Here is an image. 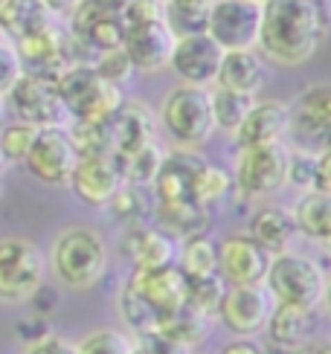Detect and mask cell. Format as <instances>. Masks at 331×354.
Here are the masks:
<instances>
[{
  "mask_svg": "<svg viewBox=\"0 0 331 354\" xmlns=\"http://www.w3.org/2000/svg\"><path fill=\"white\" fill-rule=\"evenodd\" d=\"M331 26L325 0H265L259 47L270 62L296 67L323 47Z\"/></svg>",
  "mask_w": 331,
  "mask_h": 354,
  "instance_id": "cell-1",
  "label": "cell"
},
{
  "mask_svg": "<svg viewBox=\"0 0 331 354\" xmlns=\"http://www.w3.org/2000/svg\"><path fill=\"white\" fill-rule=\"evenodd\" d=\"M50 270L70 290H90L108 273V244L90 227H67L50 247Z\"/></svg>",
  "mask_w": 331,
  "mask_h": 354,
  "instance_id": "cell-2",
  "label": "cell"
},
{
  "mask_svg": "<svg viewBox=\"0 0 331 354\" xmlns=\"http://www.w3.org/2000/svg\"><path fill=\"white\" fill-rule=\"evenodd\" d=\"M55 91L70 122H90V125L111 122L116 111L125 105L123 87L105 82L93 70V64H70L55 79Z\"/></svg>",
  "mask_w": 331,
  "mask_h": 354,
  "instance_id": "cell-3",
  "label": "cell"
},
{
  "mask_svg": "<svg viewBox=\"0 0 331 354\" xmlns=\"http://www.w3.org/2000/svg\"><path fill=\"white\" fill-rule=\"evenodd\" d=\"M160 125L166 128L180 149H201L209 137L215 134V116H213V93L209 87L180 84L172 93H166L160 105Z\"/></svg>",
  "mask_w": 331,
  "mask_h": 354,
  "instance_id": "cell-4",
  "label": "cell"
},
{
  "mask_svg": "<svg viewBox=\"0 0 331 354\" xmlns=\"http://www.w3.org/2000/svg\"><path fill=\"white\" fill-rule=\"evenodd\" d=\"M325 282L328 276L320 268V261H314L305 253H294V250L274 256L265 276V288L276 305L303 308V311H314L317 305H323Z\"/></svg>",
  "mask_w": 331,
  "mask_h": 354,
  "instance_id": "cell-5",
  "label": "cell"
},
{
  "mask_svg": "<svg viewBox=\"0 0 331 354\" xmlns=\"http://www.w3.org/2000/svg\"><path fill=\"white\" fill-rule=\"evenodd\" d=\"M47 279V259L29 239H0V302L21 305L35 297Z\"/></svg>",
  "mask_w": 331,
  "mask_h": 354,
  "instance_id": "cell-6",
  "label": "cell"
},
{
  "mask_svg": "<svg viewBox=\"0 0 331 354\" xmlns=\"http://www.w3.org/2000/svg\"><path fill=\"white\" fill-rule=\"evenodd\" d=\"M233 186L238 195L250 201L267 198L288 186V149L285 145H256V149H238Z\"/></svg>",
  "mask_w": 331,
  "mask_h": 354,
  "instance_id": "cell-7",
  "label": "cell"
},
{
  "mask_svg": "<svg viewBox=\"0 0 331 354\" xmlns=\"http://www.w3.org/2000/svg\"><path fill=\"white\" fill-rule=\"evenodd\" d=\"M288 137L296 151L320 157L331 149V82L311 84L294 99Z\"/></svg>",
  "mask_w": 331,
  "mask_h": 354,
  "instance_id": "cell-8",
  "label": "cell"
},
{
  "mask_svg": "<svg viewBox=\"0 0 331 354\" xmlns=\"http://www.w3.org/2000/svg\"><path fill=\"white\" fill-rule=\"evenodd\" d=\"M262 29V3L253 0H215L206 12L204 32L213 38L224 53L256 50Z\"/></svg>",
  "mask_w": 331,
  "mask_h": 354,
  "instance_id": "cell-9",
  "label": "cell"
},
{
  "mask_svg": "<svg viewBox=\"0 0 331 354\" xmlns=\"http://www.w3.org/2000/svg\"><path fill=\"white\" fill-rule=\"evenodd\" d=\"M274 308L276 302L265 285H227L218 308V319L238 340H253L267 328Z\"/></svg>",
  "mask_w": 331,
  "mask_h": 354,
  "instance_id": "cell-10",
  "label": "cell"
},
{
  "mask_svg": "<svg viewBox=\"0 0 331 354\" xmlns=\"http://www.w3.org/2000/svg\"><path fill=\"white\" fill-rule=\"evenodd\" d=\"M70 35L87 53H111L125 41V21L111 0H79L76 12L70 15Z\"/></svg>",
  "mask_w": 331,
  "mask_h": 354,
  "instance_id": "cell-11",
  "label": "cell"
},
{
  "mask_svg": "<svg viewBox=\"0 0 331 354\" xmlns=\"http://www.w3.org/2000/svg\"><path fill=\"white\" fill-rule=\"evenodd\" d=\"M6 108L15 113L18 122H26L33 128H67L70 125V116L62 105V99H58L55 82L29 76V73H24V79L6 96Z\"/></svg>",
  "mask_w": 331,
  "mask_h": 354,
  "instance_id": "cell-12",
  "label": "cell"
},
{
  "mask_svg": "<svg viewBox=\"0 0 331 354\" xmlns=\"http://www.w3.org/2000/svg\"><path fill=\"white\" fill-rule=\"evenodd\" d=\"M79 163V149L67 128H41L24 166L35 180L47 186H67Z\"/></svg>",
  "mask_w": 331,
  "mask_h": 354,
  "instance_id": "cell-13",
  "label": "cell"
},
{
  "mask_svg": "<svg viewBox=\"0 0 331 354\" xmlns=\"http://www.w3.org/2000/svg\"><path fill=\"white\" fill-rule=\"evenodd\" d=\"M175 41H177L175 29L166 21V15H160V18L125 24L123 50L128 55L134 73H157L163 67H169Z\"/></svg>",
  "mask_w": 331,
  "mask_h": 354,
  "instance_id": "cell-14",
  "label": "cell"
},
{
  "mask_svg": "<svg viewBox=\"0 0 331 354\" xmlns=\"http://www.w3.org/2000/svg\"><path fill=\"white\" fill-rule=\"evenodd\" d=\"M274 256L247 232L224 235L218 241V276L224 285H265Z\"/></svg>",
  "mask_w": 331,
  "mask_h": 354,
  "instance_id": "cell-15",
  "label": "cell"
},
{
  "mask_svg": "<svg viewBox=\"0 0 331 354\" xmlns=\"http://www.w3.org/2000/svg\"><path fill=\"white\" fill-rule=\"evenodd\" d=\"M221 58L224 50L201 29V32L177 35L169 67L177 73V79H184V84L213 87L221 70Z\"/></svg>",
  "mask_w": 331,
  "mask_h": 354,
  "instance_id": "cell-16",
  "label": "cell"
},
{
  "mask_svg": "<svg viewBox=\"0 0 331 354\" xmlns=\"http://www.w3.org/2000/svg\"><path fill=\"white\" fill-rule=\"evenodd\" d=\"M67 186L87 206H108L125 180L114 154H82Z\"/></svg>",
  "mask_w": 331,
  "mask_h": 354,
  "instance_id": "cell-17",
  "label": "cell"
},
{
  "mask_svg": "<svg viewBox=\"0 0 331 354\" xmlns=\"http://www.w3.org/2000/svg\"><path fill=\"white\" fill-rule=\"evenodd\" d=\"M125 285L160 317V328L166 319L186 305V279L175 264L157 270H134Z\"/></svg>",
  "mask_w": 331,
  "mask_h": 354,
  "instance_id": "cell-18",
  "label": "cell"
},
{
  "mask_svg": "<svg viewBox=\"0 0 331 354\" xmlns=\"http://www.w3.org/2000/svg\"><path fill=\"white\" fill-rule=\"evenodd\" d=\"M291 131V105L279 99H256L247 120L233 134L238 149H256V145H282Z\"/></svg>",
  "mask_w": 331,
  "mask_h": 354,
  "instance_id": "cell-19",
  "label": "cell"
},
{
  "mask_svg": "<svg viewBox=\"0 0 331 354\" xmlns=\"http://www.w3.org/2000/svg\"><path fill=\"white\" fill-rule=\"evenodd\" d=\"M123 253L134 264V270H157L172 268L177 261V247L169 232L154 227H128L123 235Z\"/></svg>",
  "mask_w": 331,
  "mask_h": 354,
  "instance_id": "cell-20",
  "label": "cell"
},
{
  "mask_svg": "<svg viewBox=\"0 0 331 354\" xmlns=\"http://www.w3.org/2000/svg\"><path fill=\"white\" fill-rule=\"evenodd\" d=\"M114 157H128L143 145L154 142V120L143 102H125L108 122Z\"/></svg>",
  "mask_w": 331,
  "mask_h": 354,
  "instance_id": "cell-21",
  "label": "cell"
},
{
  "mask_svg": "<svg viewBox=\"0 0 331 354\" xmlns=\"http://www.w3.org/2000/svg\"><path fill=\"white\" fill-rule=\"evenodd\" d=\"M206 163L204 157H198L189 149H180L166 154L163 160V169L154 180V195L157 203H175V201H189V192H192V180L198 169Z\"/></svg>",
  "mask_w": 331,
  "mask_h": 354,
  "instance_id": "cell-22",
  "label": "cell"
},
{
  "mask_svg": "<svg viewBox=\"0 0 331 354\" xmlns=\"http://www.w3.org/2000/svg\"><path fill=\"white\" fill-rule=\"evenodd\" d=\"M265 79H267V70H265V62H262L259 53L256 50H233V53H224V58H221L215 87L244 93V96H256L262 91Z\"/></svg>",
  "mask_w": 331,
  "mask_h": 354,
  "instance_id": "cell-23",
  "label": "cell"
},
{
  "mask_svg": "<svg viewBox=\"0 0 331 354\" xmlns=\"http://www.w3.org/2000/svg\"><path fill=\"white\" fill-rule=\"evenodd\" d=\"M247 235L256 244H262L270 256H282L291 250V241L296 235L294 215L285 206H262L253 212Z\"/></svg>",
  "mask_w": 331,
  "mask_h": 354,
  "instance_id": "cell-24",
  "label": "cell"
},
{
  "mask_svg": "<svg viewBox=\"0 0 331 354\" xmlns=\"http://www.w3.org/2000/svg\"><path fill=\"white\" fill-rule=\"evenodd\" d=\"M53 24V15L41 0H0V32L18 44Z\"/></svg>",
  "mask_w": 331,
  "mask_h": 354,
  "instance_id": "cell-25",
  "label": "cell"
},
{
  "mask_svg": "<svg viewBox=\"0 0 331 354\" xmlns=\"http://www.w3.org/2000/svg\"><path fill=\"white\" fill-rule=\"evenodd\" d=\"M291 215L299 235L320 244L331 241V192H323V189L303 192L296 198Z\"/></svg>",
  "mask_w": 331,
  "mask_h": 354,
  "instance_id": "cell-26",
  "label": "cell"
},
{
  "mask_svg": "<svg viewBox=\"0 0 331 354\" xmlns=\"http://www.w3.org/2000/svg\"><path fill=\"white\" fill-rule=\"evenodd\" d=\"M311 331H314V311H303V308H291V305H276L265 328L270 348H299L308 343Z\"/></svg>",
  "mask_w": 331,
  "mask_h": 354,
  "instance_id": "cell-27",
  "label": "cell"
},
{
  "mask_svg": "<svg viewBox=\"0 0 331 354\" xmlns=\"http://www.w3.org/2000/svg\"><path fill=\"white\" fill-rule=\"evenodd\" d=\"M157 221L163 224V232L172 239H195L206 235L209 227V209L192 203V201H175V203H157Z\"/></svg>",
  "mask_w": 331,
  "mask_h": 354,
  "instance_id": "cell-28",
  "label": "cell"
},
{
  "mask_svg": "<svg viewBox=\"0 0 331 354\" xmlns=\"http://www.w3.org/2000/svg\"><path fill=\"white\" fill-rule=\"evenodd\" d=\"M175 268L184 273L186 282L218 276V244H213L206 235L186 239L177 250V264Z\"/></svg>",
  "mask_w": 331,
  "mask_h": 354,
  "instance_id": "cell-29",
  "label": "cell"
},
{
  "mask_svg": "<svg viewBox=\"0 0 331 354\" xmlns=\"http://www.w3.org/2000/svg\"><path fill=\"white\" fill-rule=\"evenodd\" d=\"M119 160V169H123V180L131 183V186H154L157 174L163 169V160H166V151L160 149L157 142H148L143 149H137L128 157H116Z\"/></svg>",
  "mask_w": 331,
  "mask_h": 354,
  "instance_id": "cell-30",
  "label": "cell"
},
{
  "mask_svg": "<svg viewBox=\"0 0 331 354\" xmlns=\"http://www.w3.org/2000/svg\"><path fill=\"white\" fill-rule=\"evenodd\" d=\"M213 93V116H215V128L224 134H235L238 125L247 120V113L256 105V96H244L235 91H224V87H209Z\"/></svg>",
  "mask_w": 331,
  "mask_h": 354,
  "instance_id": "cell-31",
  "label": "cell"
},
{
  "mask_svg": "<svg viewBox=\"0 0 331 354\" xmlns=\"http://www.w3.org/2000/svg\"><path fill=\"white\" fill-rule=\"evenodd\" d=\"M230 189H233V174L230 171H224L221 166H213V163H204L198 169V174H195V180H192L189 201L204 206V209H209L213 203L227 198Z\"/></svg>",
  "mask_w": 331,
  "mask_h": 354,
  "instance_id": "cell-32",
  "label": "cell"
},
{
  "mask_svg": "<svg viewBox=\"0 0 331 354\" xmlns=\"http://www.w3.org/2000/svg\"><path fill=\"white\" fill-rule=\"evenodd\" d=\"M224 285L221 276H213V279H195V282H186V308L195 311L204 319H218V308H221V299H224Z\"/></svg>",
  "mask_w": 331,
  "mask_h": 354,
  "instance_id": "cell-33",
  "label": "cell"
},
{
  "mask_svg": "<svg viewBox=\"0 0 331 354\" xmlns=\"http://www.w3.org/2000/svg\"><path fill=\"white\" fill-rule=\"evenodd\" d=\"M160 331H163V334H169V337H175L177 343H184V346L195 348V346H201V343L206 340V334H209V319L198 317V314L189 311V308L184 305L177 314H172L169 319L163 322V328H160Z\"/></svg>",
  "mask_w": 331,
  "mask_h": 354,
  "instance_id": "cell-34",
  "label": "cell"
},
{
  "mask_svg": "<svg viewBox=\"0 0 331 354\" xmlns=\"http://www.w3.org/2000/svg\"><path fill=\"white\" fill-rule=\"evenodd\" d=\"M73 346H76V354H134L137 340H131L125 331L116 328H96Z\"/></svg>",
  "mask_w": 331,
  "mask_h": 354,
  "instance_id": "cell-35",
  "label": "cell"
},
{
  "mask_svg": "<svg viewBox=\"0 0 331 354\" xmlns=\"http://www.w3.org/2000/svg\"><path fill=\"white\" fill-rule=\"evenodd\" d=\"M38 131L41 128H33V125L18 122V120H12V122H6L3 128H0V154H3L6 166L9 163H24L29 149H33L35 137H38Z\"/></svg>",
  "mask_w": 331,
  "mask_h": 354,
  "instance_id": "cell-36",
  "label": "cell"
},
{
  "mask_svg": "<svg viewBox=\"0 0 331 354\" xmlns=\"http://www.w3.org/2000/svg\"><path fill=\"white\" fill-rule=\"evenodd\" d=\"M108 209H111L119 221H125L128 227H140V224H143V218H145V212H148L145 192H143L140 186L125 183L123 189L116 192V198L108 203Z\"/></svg>",
  "mask_w": 331,
  "mask_h": 354,
  "instance_id": "cell-37",
  "label": "cell"
},
{
  "mask_svg": "<svg viewBox=\"0 0 331 354\" xmlns=\"http://www.w3.org/2000/svg\"><path fill=\"white\" fill-rule=\"evenodd\" d=\"M288 183L299 192L317 186V154L288 149Z\"/></svg>",
  "mask_w": 331,
  "mask_h": 354,
  "instance_id": "cell-38",
  "label": "cell"
},
{
  "mask_svg": "<svg viewBox=\"0 0 331 354\" xmlns=\"http://www.w3.org/2000/svg\"><path fill=\"white\" fill-rule=\"evenodd\" d=\"M93 70L99 73L105 82H111L116 87L123 84V82H128L131 73H134V67H131V62H128V55H125L123 47L111 50V53H99V58L93 62Z\"/></svg>",
  "mask_w": 331,
  "mask_h": 354,
  "instance_id": "cell-39",
  "label": "cell"
},
{
  "mask_svg": "<svg viewBox=\"0 0 331 354\" xmlns=\"http://www.w3.org/2000/svg\"><path fill=\"white\" fill-rule=\"evenodd\" d=\"M21 79H24V62L18 55V47L12 41H3L0 44V96L6 99Z\"/></svg>",
  "mask_w": 331,
  "mask_h": 354,
  "instance_id": "cell-40",
  "label": "cell"
},
{
  "mask_svg": "<svg viewBox=\"0 0 331 354\" xmlns=\"http://www.w3.org/2000/svg\"><path fill=\"white\" fill-rule=\"evenodd\" d=\"M137 346H140V351H143V354H192V348H189V346L177 343L175 337L163 334V331H154V334L140 337Z\"/></svg>",
  "mask_w": 331,
  "mask_h": 354,
  "instance_id": "cell-41",
  "label": "cell"
},
{
  "mask_svg": "<svg viewBox=\"0 0 331 354\" xmlns=\"http://www.w3.org/2000/svg\"><path fill=\"white\" fill-rule=\"evenodd\" d=\"M24 354H76V346L67 343L64 337H58V334H47V337H41V340L29 343L24 348Z\"/></svg>",
  "mask_w": 331,
  "mask_h": 354,
  "instance_id": "cell-42",
  "label": "cell"
},
{
  "mask_svg": "<svg viewBox=\"0 0 331 354\" xmlns=\"http://www.w3.org/2000/svg\"><path fill=\"white\" fill-rule=\"evenodd\" d=\"M314 189L331 192V149L317 157V186H314Z\"/></svg>",
  "mask_w": 331,
  "mask_h": 354,
  "instance_id": "cell-43",
  "label": "cell"
},
{
  "mask_svg": "<svg viewBox=\"0 0 331 354\" xmlns=\"http://www.w3.org/2000/svg\"><path fill=\"white\" fill-rule=\"evenodd\" d=\"M44 6H47V12L53 15V18H70L73 12H76L79 0H41Z\"/></svg>",
  "mask_w": 331,
  "mask_h": 354,
  "instance_id": "cell-44",
  "label": "cell"
},
{
  "mask_svg": "<svg viewBox=\"0 0 331 354\" xmlns=\"http://www.w3.org/2000/svg\"><path fill=\"white\" fill-rule=\"evenodd\" d=\"M221 354H267V351L262 346H256L253 340H238L235 337V340H230L227 346L221 348Z\"/></svg>",
  "mask_w": 331,
  "mask_h": 354,
  "instance_id": "cell-45",
  "label": "cell"
},
{
  "mask_svg": "<svg viewBox=\"0 0 331 354\" xmlns=\"http://www.w3.org/2000/svg\"><path fill=\"white\" fill-rule=\"evenodd\" d=\"M323 308H325V314L331 319V276H328V282H325V297H323Z\"/></svg>",
  "mask_w": 331,
  "mask_h": 354,
  "instance_id": "cell-46",
  "label": "cell"
},
{
  "mask_svg": "<svg viewBox=\"0 0 331 354\" xmlns=\"http://www.w3.org/2000/svg\"><path fill=\"white\" fill-rule=\"evenodd\" d=\"M314 354H331V343H323L320 348H314Z\"/></svg>",
  "mask_w": 331,
  "mask_h": 354,
  "instance_id": "cell-47",
  "label": "cell"
},
{
  "mask_svg": "<svg viewBox=\"0 0 331 354\" xmlns=\"http://www.w3.org/2000/svg\"><path fill=\"white\" fill-rule=\"evenodd\" d=\"M111 3H114L116 9H123V6H128V3H134V0H111Z\"/></svg>",
  "mask_w": 331,
  "mask_h": 354,
  "instance_id": "cell-48",
  "label": "cell"
},
{
  "mask_svg": "<svg viewBox=\"0 0 331 354\" xmlns=\"http://www.w3.org/2000/svg\"><path fill=\"white\" fill-rule=\"evenodd\" d=\"M3 113H6V99L0 96V116H3Z\"/></svg>",
  "mask_w": 331,
  "mask_h": 354,
  "instance_id": "cell-49",
  "label": "cell"
},
{
  "mask_svg": "<svg viewBox=\"0 0 331 354\" xmlns=\"http://www.w3.org/2000/svg\"><path fill=\"white\" fill-rule=\"evenodd\" d=\"M3 166H6V160H3V154H0V171H3Z\"/></svg>",
  "mask_w": 331,
  "mask_h": 354,
  "instance_id": "cell-50",
  "label": "cell"
},
{
  "mask_svg": "<svg viewBox=\"0 0 331 354\" xmlns=\"http://www.w3.org/2000/svg\"><path fill=\"white\" fill-rule=\"evenodd\" d=\"M134 354H143V351H140V346H137V348H134Z\"/></svg>",
  "mask_w": 331,
  "mask_h": 354,
  "instance_id": "cell-51",
  "label": "cell"
},
{
  "mask_svg": "<svg viewBox=\"0 0 331 354\" xmlns=\"http://www.w3.org/2000/svg\"><path fill=\"white\" fill-rule=\"evenodd\" d=\"M325 247H328V256H331V241H328V244H325Z\"/></svg>",
  "mask_w": 331,
  "mask_h": 354,
  "instance_id": "cell-52",
  "label": "cell"
},
{
  "mask_svg": "<svg viewBox=\"0 0 331 354\" xmlns=\"http://www.w3.org/2000/svg\"><path fill=\"white\" fill-rule=\"evenodd\" d=\"M3 41H6V38H3V32H0V44H3Z\"/></svg>",
  "mask_w": 331,
  "mask_h": 354,
  "instance_id": "cell-53",
  "label": "cell"
},
{
  "mask_svg": "<svg viewBox=\"0 0 331 354\" xmlns=\"http://www.w3.org/2000/svg\"><path fill=\"white\" fill-rule=\"evenodd\" d=\"M253 3H265V0H253Z\"/></svg>",
  "mask_w": 331,
  "mask_h": 354,
  "instance_id": "cell-54",
  "label": "cell"
},
{
  "mask_svg": "<svg viewBox=\"0 0 331 354\" xmlns=\"http://www.w3.org/2000/svg\"><path fill=\"white\" fill-rule=\"evenodd\" d=\"M0 195H3V189H0Z\"/></svg>",
  "mask_w": 331,
  "mask_h": 354,
  "instance_id": "cell-55",
  "label": "cell"
}]
</instances>
